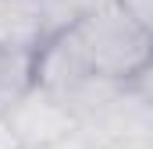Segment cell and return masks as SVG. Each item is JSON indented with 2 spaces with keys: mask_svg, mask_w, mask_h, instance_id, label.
Masks as SVG:
<instances>
[{
  "mask_svg": "<svg viewBox=\"0 0 153 149\" xmlns=\"http://www.w3.org/2000/svg\"><path fill=\"white\" fill-rule=\"evenodd\" d=\"M61 36L75 50L85 71L111 82H132L135 71L153 57V36L117 0L96 7Z\"/></svg>",
  "mask_w": 153,
  "mask_h": 149,
  "instance_id": "6da1fadb",
  "label": "cell"
},
{
  "mask_svg": "<svg viewBox=\"0 0 153 149\" xmlns=\"http://www.w3.org/2000/svg\"><path fill=\"white\" fill-rule=\"evenodd\" d=\"M4 124L11 128L14 139H22L25 146H36V149H46V146H57V142H68L78 135V124L71 110L46 89L32 85L11 110L4 114Z\"/></svg>",
  "mask_w": 153,
  "mask_h": 149,
  "instance_id": "7a4b0ae2",
  "label": "cell"
},
{
  "mask_svg": "<svg viewBox=\"0 0 153 149\" xmlns=\"http://www.w3.org/2000/svg\"><path fill=\"white\" fill-rule=\"evenodd\" d=\"M50 43L43 0H0V50L39 53Z\"/></svg>",
  "mask_w": 153,
  "mask_h": 149,
  "instance_id": "3957f363",
  "label": "cell"
},
{
  "mask_svg": "<svg viewBox=\"0 0 153 149\" xmlns=\"http://www.w3.org/2000/svg\"><path fill=\"white\" fill-rule=\"evenodd\" d=\"M36 85V53L4 50L0 53V117Z\"/></svg>",
  "mask_w": 153,
  "mask_h": 149,
  "instance_id": "277c9868",
  "label": "cell"
},
{
  "mask_svg": "<svg viewBox=\"0 0 153 149\" xmlns=\"http://www.w3.org/2000/svg\"><path fill=\"white\" fill-rule=\"evenodd\" d=\"M111 0H43L46 7V25H50V39L61 36L64 29H71L75 21H82L85 14H93L96 7H103Z\"/></svg>",
  "mask_w": 153,
  "mask_h": 149,
  "instance_id": "5b68a950",
  "label": "cell"
},
{
  "mask_svg": "<svg viewBox=\"0 0 153 149\" xmlns=\"http://www.w3.org/2000/svg\"><path fill=\"white\" fill-rule=\"evenodd\" d=\"M117 4H121V7H125V11L153 36V0H117Z\"/></svg>",
  "mask_w": 153,
  "mask_h": 149,
  "instance_id": "8992f818",
  "label": "cell"
},
{
  "mask_svg": "<svg viewBox=\"0 0 153 149\" xmlns=\"http://www.w3.org/2000/svg\"><path fill=\"white\" fill-rule=\"evenodd\" d=\"M128 85H132V89H135V92H139V96H143V100L153 107V57L143 64V68H139V71H135V78H132Z\"/></svg>",
  "mask_w": 153,
  "mask_h": 149,
  "instance_id": "52a82bcc",
  "label": "cell"
},
{
  "mask_svg": "<svg viewBox=\"0 0 153 149\" xmlns=\"http://www.w3.org/2000/svg\"><path fill=\"white\" fill-rule=\"evenodd\" d=\"M96 149H153V142H146V139H111V142H100Z\"/></svg>",
  "mask_w": 153,
  "mask_h": 149,
  "instance_id": "ba28073f",
  "label": "cell"
},
{
  "mask_svg": "<svg viewBox=\"0 0 153 149\" xmlns=\"http://www.w3.org/2000/svg\"><path fill=\"white\" fill-rule=\"evenodd\" d=\"M0 53H4V50H0Z\"/></svg>",
  "mask_w": 153,
  "mask_h": 149,
  "instance_id": "9c48e42d",
  "label": "cell"
}]
</instances>
